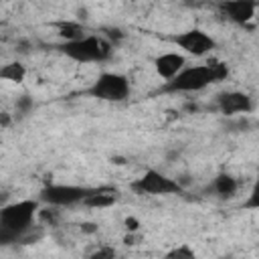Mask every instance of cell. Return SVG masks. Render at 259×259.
<instances>
[{"instance_id":"obj_1","label":"cell","mask_w":259,"mask_h":259,"mask_svg":"<svg viewBox=\"0 0 259 259\" xmlns=\"http://www.w3.org/2000/svg\"><path fill=\"white\" fill-rule=\"evenodd\" d=\"M38 200H18L0 206V245L16 243L32 227Z\"/></svg>"},{"instance_id":"obj_2","label":"cell","mask_w":259,"mask_h":259,"mask_svg":"<svg viewBox=\"0 0 259 259\" xmlns=\"http://www.w3.org/2000/svg\"><path fill=\"white\" fill-rule=\"evenodd\" d=\"M61 53L75 63H99L111 55V42L97 34H85L77 40L63 42Z\"/></svg>"},{"instance_id":"obj_3","label":"cell","mask_w":259,"mask_h":259,"mask_svg":"<svg viewBox=\"0 0 259 259\" xmlns=\"http://www.w3.org/2000/svg\"><path fill=\"white\" fill-rule=\"evenodd\" d=\"M130 81L125 75L121 73H111V71H105L101 73L93 85L87 89V93L91 97H97L101 101H113V103H119V101H125L130 97Z\"/></svg>"},{"instance_id":"obj_4","label":"cell","mask_w":259,"mask_h":259,"mask_svg":"<svg viewBox=\"0 0 259 259\" xmlns=\"http://www.w3.org/2000/svg\"><path fill=\"white\" fill-rule=\"evenodd\" d=\"M212 83L210 71L206 65H196V67H184L174 79L166 81L164 91L170 93H192L208 87Z\"/></svg>"},{"instance_id":"obj_5","label":"cell","mask_w":259,"mask_h":259,"mask_svg":"<svg viewBox=\"0 0 259 259\" xmlns=\"http://www.w3.org/2000/svg\"><path fill=\"white\" fill-rule=\"evenodd\" d=\"M132 190L138 194H152V196H166V194H178L182 192V184L154 168L146 170L140 178L132 182Z\"/></svg>"},{"instance_id":"obj_6","label":"cell","mask_w":259,"mask_h":259,"mask_svg":"<svg viewBox=\"0 0 259 259\" xmlns=\"http://www.w3.org/2000/svg\"><path fill=\"white\" fill-rule=\"evenodd\" d=\"M91 192L93 188L75 186V184H47L40 190L38 198L49 206H73L83 202Z\"/></svg>"},{"instance_id":"obj_7","label":"cell","mask_w":259,"mask_h":259,"mask_svg":"<svg viewBox=\"0 0 259 259\" xmlns=\"http://www.w3.org/2000/svg\"><path fill=\"white\" fill-rule=\"evenodd\" d=\"M172 40L184 53L194 55V57H204L217 47L214 38L210 34H206L204 30H200V28H188L184 32H178L176 36H172Z\"/></svg>"},{"instance_id":"obj_8","label":"cell","mask_w":259,"mask_h":259,"mask_svg":"<svg viewBox=\"0 0 259 259\" xmlns=\"http://www.w3.org/2000/svg\"><path fill=\"white\" fill-rule=\"evenodd\" d=\"M219 111L223 115H237V113H249L253 109V101L243 91H227L221 93L217 99Z\"/></svg>"},{"instance_id":"obj_9","label":"cell","mask_w":259,"mask_h":259,"mask_svg":"<svg viewBox=\"0 0 259 259\" xmlns=\"http://www.w3.org/2000/svg\"><path fill=\"white\" fill-rule=\"evenodd\" d=\"M223 10V14L235 22V24H247L255 18V12H257V2L253 0H233V2H223L219 6Z\"/></svg>"},{"instance_id":"obj_10","label":"cell","mask_w":259,"mask_h":259,"mask_svg":"<svg viewBox=\"0 0 259 259\" xmlns=\"http://www.w3.org/2000/svg\"><path fill=\"white\" fill-rule=\"evenodd\" d=\"M184 67H186V59H184V55L174 53V51H170V53H162V55H158V57L154 59V69H156L158 77H162L164 81L174 79Z\"/></svg>"},{"instance_id":"obj_11","label":"cell","mask_w":259,"mask_h":259,"mask_svg":"<svg viewBox=\"0 0 259 259\" xmlns=\"http://www.w3.org/2000/svg\"><path fill=\"white\" fill-rule=\"evenodd\" d=\"M117 200V194L109 188H93V192L81 202L83 206H89V208H107L111 204H115Z\"/></svg>"},{"instance_id":"obj_12","label":"cell","mask_w":259,"mask_h":259,"mask_svg":"<svg viewBox=\"0 0 259 259\" xmlns=\"http://www.w3.org/2000/svg\"><path fill=\"white\" fill-rule=\"evenodd\" d=\"M212 190H214L221 198H231V196H235V192L239 190V182H237V178L231 176V174H219V176L214 178V182H212Z\"/></svg>"},{"instance_id":"obj_13","label":"cell","mask_w":259,"mask_h":259,"mask_svg":"<svg viewBox=\"0 0 259 259\" xmlns=\"http://www.w3.org/2000/svg\"><path fill=\"white\" fill-rule=\"evenodd\" d=\"M26 79V67L18 61H10L6 65L0 67V81H8V83H22Z\"/></svg>"},{"instance_id":"obj_14","label":"cell","mask_w":259,"mask_h":259,"mask_svg":"<svg viewBox=\"0 0 259 259\" xmlns=\"http://www.w3.org/2000/svg\"><path fill=\"white\" fill-rule=\"evenodd\" d=\"M59 34L65 38V42H71V40H77V38L85 36L83 34V26L79 22H71V20L59 22Z\"/></svg>"},{"instance_id":"obj_15","label":"cell","mask_w":259,"mask_h":259,"mask_svg":"<svg viewBox=\"0 0 259 259\" xmlns=\"http://www.w3.org/2000/svg\"><path fill=\"white\" fill-rule=\"evenodd\" d=\"M210 71V77H212V83H219V81H225L229 77V67L227 63L219 61V59H210L208 63H204Z\"/></svg>"},{"instance_id":"obj_16","label":"cell","mask_w":259,"mask_h":259,"mask_svg":"<svg viewBox=\"0 0 259 259\" xmlns=\"http://www.w3.org/2000/svg\"><path fill=\"white\" fill-rule=\"evenodd\" d=\"M166 259H194V253L188 245H180V247H174L172 251H168Z\"/></svg>"},{"instance_id":"obj_17","label":"cell","mask_w":259,"mask_h":259,"mask_svg":"<svg viewBox=\"0 0 259 259\" xmlns=\"http://www.w3.org/2000/svg\"><path fill=\"white\" fill-rule=\"evenodd\" d=\"M89 259H115V249L109 245H101L89 255Z\"/></svg>"},{"instance_id":"obj_18","label":"cell","mask_w":259,"mask_h":259,"mask_svg":"<svg viewBox=\"0 0 259 259\" xmlns=\"http://www.w3.org/2000/svg\"><path fill=\"white\" fill-rule=\"evenodd\" d=\"M16 107H18L20 111H26L28 107H32V99H30L28 95H22V97L16 101Z\"/></svg>"},{"instance_id":"obj_19","label":"cell","mask_w":259,"mask_h":259,"mask_svg":"<svg viewBox=\"0 0 259 259\" xmlns=\"http://www.w3.org/2000/svg\"><path fill=\"white\" fill-rule=\"evenodd\" d=\"M123 225H125V229H127V231H130V233H136V231H138V229H140V221H138V219H136V217H127V219H125V223H123Z\"/></svg>"},{"instance_id":"obj_20","label":"cell","mask_w":259,"mask_h":259,"mask_svg":"<svg viewBox=\"0 0 259 259\" xmlns=\"http://www.w3.org/2000/svg\"><path fill=\"white\" fill-rule=\"evenodd\" d=\"M97 229H99V227H97L95 223H83V225H81V231H83V233H87V235L97 233Z\"/></svg>"},{"instance_id":"obj_21","label":"cell","mask_w":259,"mask_h":259,"mask_svg":"<svg viewBox=\"0 0 259 259\" xmlns=\"http://www.w3.org/2000/svg\"><path fill=\"white\" fill-rule=\"evenodd\" d=\"M8 123H10V115H8L6 111H0V125H2V127H6Z\"/></svg>"}]
</instances>
